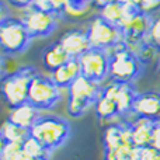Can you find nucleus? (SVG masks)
Masks as SVG:
<instances>
[{
	"mask_svg": "<svg viewBox=\"0 0 160 160\" xmlns=\"http://www.w3.org/2000/svg\"><path fill=\"white\" fill-rule=\"evenodd\" d=\"M31 136L39 142L49 152L61 148L70 136V124L66 119L56 115H41L34 128Z\"/></svg>",
	"mask_w": 160,
	"mask_h": 160,
	"instance_id": "nucleus-1",
	"label": "nucleus"
},
{
	"mask_svg": "<svg viewBox=\"0 0 160 160\" xmlns=\"http://www.w3.org/2000/svg\"><path fill=\"white\" fill-rule=\"evenodd\" d=\"M38 75V70L32 66H22L2 78V94L4 101L14 108L28 101V91L31 82Z\"/></svg>",
	"mask_w": 160,
	"mask_h": 160,
	"instance_id": "nucleus-2",
	"label": "nucleus"
},
{
	"mask_svg": "<svg viewBox=\"0 0 160 160\" xmlns=\"http://www.w3.org/2000/svg\"><path fill=\"white\" fill-rule=\"evenodd\" d=\"M142 70L143 61L125 44L110 52V78L112 82L132 84Z\"/></svg>",
	"mask_w": 160,
	"mask_h": 160,
	"instance_id": "nucleus-3",
	"label": "nucleus"
},
{
	"mask_svg": "<svg viewBox=\"0 0 160 160\" xmlns=\"http://www.w3.org/2000/svg\"><path fill=\"white\" fill-rule=\"evenodd\" d=\"M69 100H68V112L70 117L78 118L86 114L90 107H94L97 100L102 94V87L100 83L79 76L68 88Z\"/></svg>",
	"mask_w": 160,
	"mask_h": 160,
	"instance_id": "nucleus-4",
	"label": "nucleus"
},
{
	"mask_svg": "<svg viewBox=\"0 0 160 160\" xmlns=\"http://www.w3.org/2000/svg\"><path fill=\"white\" fill-rule=\"evenodd\" d=\"M32 37L21 18H8L0 21V47L4 55H20L30 47Z\"/></svg>",
	"mask_w": 160,
	"mask_h": 160,
	"instance_id": "nucleus-5",
	"label": "nucleus"
},
{
	"mask_svg": "<svg viewBox=\"0 0 160 160\" xmlns=\"http://www.w3.org/2000/svg\"><path fill=\"white\" fill-rule=\"evenodd\" d=\"M88 39L91 48L111 52L112 49L125 44L122 30L117 25L108 22L101 16H94L87 27Z\"/></svg>",
	"mask_w": 160,
	"mask_h": 160,
	"instance_id": "nucleus-6",
	"label": "nucleus"
},
{
	"mask_svg": "<svg viewBox=\"0 0 160 160\" xmlns=\"http://www.w3.org/2000/svg\"><path fill=\"white\" fill-rule=\"evenodd\" d=\"M61 87L52 79L44 75H37L32 79L28 91V102L41 110H51L61 100Z\"/></svg>",
	"mask_w": 160,
	"mask_h": 160,
	"instance_id": "nucleus-7",
	"label": "nucleus"
},
{
	"mask_svg": "<svg viewBox=\"0 0 160 160\" xmlns=\"http://www.w3.org/2000/svg\"><path fill=\"white\" fill-rule=\"evenodd\" d=\"M150 24H152L150 14H145L142 11L133 13L122 24L121 30H122V34H124L125 45L129 49H132L135 53L138 52L142 45L148 42Z\"/></svg>",
	"mask_w": 160,
	"mask_h": 160,
	"instance_id": "nucleus-8",
	"label": "nucleus"
},
{
	"mask_svg": "<svg viewBox=\"0 0 160 160\" xmlns=\"http://www.w3.org/2000/svg\"><path fill=\"white\" fill-rule=\"evenodd\" d=\"M21 20L27 27L30 35L32 37V39L49 37L58 27V16L49 13V11L41 10L34 4L24 11V16Z\"/></svg>",
	"mask_w": 160,
	"mask_h": 160,
	"instance_id": "nucleus-9",
	"label": "nucleus"
},
{
	"mask_svg": "<svg viewBox=\"0 0 160 160\" xmlns=\"http://www.w3.org/2000/svg\"><path fill=\"white\" fill-rule=\"evenodd\" d=\"M82 76L101 83L107 76H110V53L107 51L90 48L84 55L79 58Z\"/></svg>",
	"mask_w": 160,
	"mask_h": 160,
	"instance_id": "nucleus-10",
	"label": "nucleus"
},
{
	"mask_svg": "<svg viewBox=\"0 0 160 160\" xmlns=\"http://www.w3.org/2000/svg\"><path fill=\"white\" fill-rule=\"evenodd\" d=\"M102 93L114 100V102L118 107L119 117H124L127 114L132 112V107L138 93L131 83L111 82L108 86L102 87Z\"/></svg>",
	"mask_w": 160,
	"mask_h": 160,
	"instance_id": "nucleus-11",
	"label": "nucleus"
},
{
	"mask_svg": "<svg viewBox=\"0 0 160 160\" xmlns=\"http://www.w3.org/2000/svg\"><path fill=\"white\" fill-rule=\"evenodd\" d=\"M59 44L73 59H79L91 48L87 30H82V28H73L66 31L59 38Z\"/></svg>",
	"mask_w": 160,
	"mask_h": 160,
	"instance_id": "nucleus-12",
	"label": "nucleus"
},
{
	"mask_svg": "<svg viewBox=\"0 0 160 160\" xmlns=\"http://www.w3.org/2000/svg\"><path fill=\"white\" fill-rule=\"evenodd\" d=\"M136 118L156 119L160 118V93L156 91H146L139 93L135 98L132 107V112Z\"/></svg>",
	"mask_w": 160,
	"mask_h": 160,
	"instance_id": "nucleus-13",
	"label": "nucleus"
},
{
	"mask_svg": "<svg viewBox=\"0 0 160 160\" xmlns=\"http://www.w3.org/2000/svg\"><path fill=\"white\" fill-rule=\"evenodd\" d=\"M136 11H141V10L136 7H132V6L127 4L124 2H117L100 8V16L104 20H107L108 22L121 28L122 24Z\"/></svg>",
	"mask_w": 160,
	"mask_h": 160,
	"instance_id": "nucleus-14",
	"label": "nucleus"
},
{
	"mask_svg": "<svg viewBox=\"0 0 160 160\" xmlns=\"http://www.w3.org/2000/svg\"><path fill=\"white\" fill-rule=\"evenodd\" d=\"M41 118L39 110L37 107H34L31 102H24L21 105L11 108L8 119L14 124L20 125V127L25 128V129L31 131L34 128V125L38 122V119Z\"/></svg>",
	"mask_w": 160,
	"mask_h": 160,
	"instance_id": "nucleus-15",
	"label": "nucleus"
},
{
	"mask_svg": "<svg viewBox=\"0 0 160 160\" xmlns=\"http://www.w3.org/2000/svg\"><path fill=\"white\" fill-rule=\"evenodd\" d=\"M79 76H82L80 62H79V59H73V58L51 73V79L61 88H69L70 84H72Z\"/></svg>",
	"mask_w": 160,
	"mask_h": 160,
	"instance_id": "nucleus-16",
	"label": "nucleus"
},
{
	"mask_svg": "<svg viewBox=\"0 0 160 160\" xmlns=\"http://www.w3.org/2000/svg\"><path fill=\"white\" fill-rule=\"evenodd\" d=\"M70 56L66 51L63 49L61 44L53 42V44L48 45L44 51H42V65L47 70H49L51 73L53 70H56L58 68H61L62 65H65L68 61H70Z\"/></svg>",
	"mask_w": 160,
	"mask_h": 160,
	"instance_id": "nucleus-17",
	"label": "nucleus"
},
{
	"mask_svg": "<svg viewBox=\"0 0 160 160\" xmlns=\"http://www.w3.org/2000/svg\"><path fill=\"white\" fill-rule=\"evenodd\" d=\"M153 124H155V121L145 118H136L133 122H131L132 141L136 148H145L152 145Z\"/></svg>",
	"mask_w": 160,
	"mask_h": 160,
	"instance_id": "nucleus-18",
	"label": "nucleus"
},
{
	"mask_svg": "<svg viewBox=\"0 0 160 160\" xmlns=\"http://www.w3.org/2000/svg\"><path fill=\"white\" fill-rule=\"evenodd\" d=\"M30 136L31 131L14 124L8 118L3 122L2 131H0V138L3 143H24Z\"/></svg>",
	"mask_w": 160,
	"mask_h": 160,
	"instance_id": "nucleus-19",
	"label": "nucleus"
},
{
	"mask_svg": "<svg viewBox=\"0 0 160 160\" xmlns=\"http://www.w3.org/2000/svg\"><path fill=\"white\" fill-rule=\"evenodd\" d=\"M94 111H96L97 118L102 119V121H111V119L119 118V111L117 104L112 98L105 96L104 93L100 96V98L94 104Z\"/></svg>",
	"mask_w": 160,
	"mask_h": 160,
	"instance_id": "nucleus-20",
	"label": "nucleus"
},
{
	"mask_svg": "<svg viewBox=\"0 0 160 160\" xmlns=\"http://www.w3.org/2000/svg\"><path fill=\"white\" fill-rule=\"evenodd\" d=\"M22 152L25 153L27 156L34 159H49L51 152L44 148L41 143H39L37 139H34L32 136L27 139V141L22 143Z\"/></svg>",
	"mask_w": 160,
	"mask_h": 160,
	"instance_id": "nucleus-21",
	"label": "nucleus"
},
{
	"mask_svg": "<svg viewBox=\"0 0 160 160\" xmlns=\"http://www.w3.org/2000/svg\"><path fill=\"white\" fill-rule=\"evenodd\" d=\"M93 4V0H68V6L63 16L72 17V18L80 17L87 13Z\"/></svg>",
	"mask_w": 160,
	"mask_h": 160,
	"instance_id": "nucleus-22",
	"label": "nucleus"
},
{
	"mask_svg": "<svg viewBox=\"0 0 160 160\" xmlns=\"http://www.w3.org/2000/svg\"><path fill=\"white\" fill-rule=\"evenodd\" d=\"M34 6L41 8V10L49 11V13L61 17L65 14V10H66V6H68V0H35Z\"/></svg>",
	"mask_w": 160,
	"mask_h": 160,
	"instance_id": "nucleus-23",
	"label": "nucleus"
},
{
	"mask_svg": "<svg viewBox=\"0 0 160 160\" xmlns=\"http://www.w3.org/2000/svg\"><path fill=\"white\" fill-rule=\"evenodd\" d=\"M148 41L158 51H160V13L156 14L155 17H152V24H150Z\"/></svg>",
	"mask_w": 160,
	"mask_h": 160,
	"instance_id": "nucleus-24",
	"label": "nucleus"
},
{
	"mask_svg": "<svg viewBox=\"0 0 160 160\" xmlns=\"http://www.w3.org/2000/svg\"><path fill=\"white\" fill-rule=\"evenodd\" d=\"M136 160H160V152L150 145V146L138 148L136 150Z\"/></svg>",
	"mask_w": 160,
	"mask_h": 160,
	"instance_id": "nucleus-25",
	"label": "nucleus"
},
{
	"mask_svg": "<svg viewBox=\"0 0 160 160\" xmlns=\"http://www.w3.org/2000/svg\"><path fill=\"white\" fill-rule=\"evenodd\" d=\"M160 7V0H139V10L145 14H150L152 11Z\"/></svg>",
	"mask_w": 160,
	"mask_h": 160,
	"instance_id": "nucleus-26",
	"label": "nucleus"
},
{
	"mask_svg": "<svg viewBox=\"0 0 160 160\" xmlns=\"http://www.w3.org/2000/svg\"><path fill=\"white\" fill-rule=\"evenodd\" d=\"M152 146L160 152V118L156 119L153 124V138H152Z\"/></svg>",
	"mask_w": 160,
	"mask_h": 160,
	"instance_id": "nucleus-27",
	"label": "nucleus"
},
{
	"mask_svg": "<svg viewBox=\"0 0 160 160\" xmlns=\"http://www.w3.org/2000/svg\"><path fill=\"white\" fill-rule=\"evenodd\" d=\"M34 2L35 0H7V3L10 6H13L16 8H22V10H27L28 7H31L34 4Z\"/></svg>",
	"mask_w": 160,
	"mask_h": 160,
	"instance_id": "nucleus-28",
	"label": "nucleus"
},
{
	"mask_svg": "<svg viewBox=\"0 0 160 160\" xmlns=\"http://www.w3.org/2000/svg\"><path fill=\"white\" fill-rule=\"evenodd\" d=\"M117 2H121V0H93V3L97 6V7H104V6H108L111 3H117Z\"/></svg>",
	"mask_w": 160,
	"mask_h": 160,
	"instance_id": "nucleus-29",
	"label": "nucleus"
},
{
	"mask_svg": "<svg viewBox=\"0 0 160 160\" xmlns=\"http://www.w3.org/2000/svg\"><path fill=\"white\" fill-rule=\"evenodd\" d=\"M159 72H160V61H159Z\"/></svg>",
	"mask_w": 160,
	"mask_h": 160,
	"instance_id": "nucleus-30",
	"label": "nucleus"
}]
</instances>
